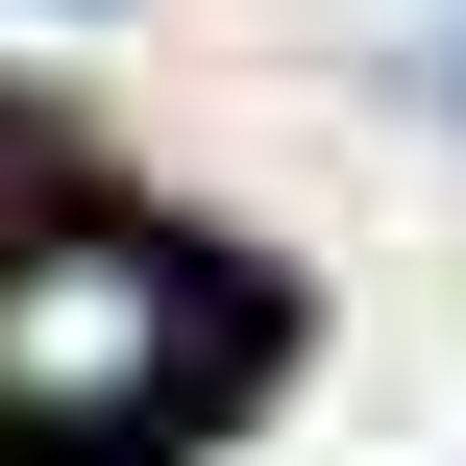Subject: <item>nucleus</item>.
Masks as SVG:
<instances>
[{
    "mask_svg": "<svg viewBox=\"0 0 466 466\" xmlns=\"http://www.w3.org/2000/svg\"><path fill=\"white\" fill-rule=\"evenodd\" d=\"M246 369L270 319L197 221H0V442L25 466H172Z\"/></svg>",
    "mask_w": 466,
    "mask_h": 466,
    "instance_id": "f257e3e1",
    "label": "nucleus"
}]
</instances>
